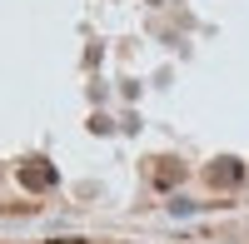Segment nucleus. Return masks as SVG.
Instances as JSON below:
<instances>
[{
    "label": "nucleus",
    "instance_id": "nucleus-1",
    "mask_svg": "<svg viewBox=\"0 0 249 244\" xmlns=\"http://www.w3.org/2000/svg\"><path fill=\"white\" fill-rule=\"evenodd\" d=\"M20 179H30V185H50L55 174H50V170H25V174H20Z\"/></svg>",
    "mask_w": 249,
    "mask_h": 244
}]
</instances>
